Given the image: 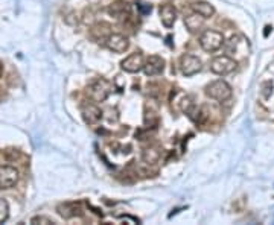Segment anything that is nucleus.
I'll return each instance as SVG.
<instances>
[{
    "instance_id": "ddd939ff",
    "label": "nucleus",
    "mask_w": 274,
    "mask_h": 225,
    "mask_svg": "<svg viewBox=\"0 0 274 225\" xmlns=\"http://www.w3.org/2000/svg\"><path fill=\"white\" fill-rule=\"evenodd\" d=\"M90 35L96 41H105L110 35H112V31H110V26L107 23H98L91 27Z\"/></svg>"
},
{
    "instance_id": "1a4fd4ad",
    "label": "nucleus",
    "mask_w": 274,
    "mask_h": 225,
    "mask_svg": "<svg viewBox=\"0 0 274 225\" xmlns=\"http://www.w3.org/2000/svg\"><path fill=\"white\" fill-rule=\"evenodd\" d=\"M105 45L110 50L113 52H117V53H122L128 50L130 47V40L128 37L122 35V34H112L107 40H105Z\"/></svg>"
},
{
    "instance_id": "2eb2a0df",
    "label": "nucleus",
    "mask_w": 274,
    "mask_h": 225,
    "mask_svg": "<svg viewBox=\"0 0 274 225\" xmlns=\"http://www.w3.org/2000/svg\"><path fill=\"white\" fill-rule=\"evenodd\" d=\"M192 11L200 14V16L204 17V19H209L215 14V8L210 3H207V2H195V3H192Z\"/></svg>"
},
{
    "instance_id": "4be33fe9",
    "label": "nucleus",
    "mask_w": 274,
    "mask_h": 225,
    "mask_svg": "<svg viewBox=\"0 0 274 225\" xmlns=\"http://www.w3.org/2000/svg\"><path fill=\"white\" fill-rule=\"evenodd\" d=\"M2 73H3V64L0 63V76H2Z\"/></svg>"
},
{
    "instance_id": "423d86ee",
    "label": "nucleus",
    "mask_w": 274,
    "mask_h": 225,
    "mask_svg": "<svg viewBox=\"0 0 274 225\" xmlns=\"http://www.w3.org/2000/svg\"><path fill=\"white\" fill-rule=\"evenodd\" d=\"M19 181V171L12 166H0V190L16 186Z\"/></svg>"
},
{
    "instance_id": "f8f14e48",
    "label": "nucleus",
    "mask_w": 274,
    "mask_h": 225,
    "mask_svg": "<svg viewBox=\"0 0 274 225\" xmlns=\"http://www.w3.org/2000/svg\"><path fill=\"white\" fill-rule=\"evenodd\" d=\"M101 110L96 107L94 104H89L82 108V116H84V120L90 125H94L96 122H99L101 119Z\"/></svg>"
},
{
    "instance_id": "aec40b11",
    "label": "nucleus",
    "mask_w": 274,
    "mask_h": 225,
    "mask_svg": "<svg viewBox=\"0 0 274 225\" xmlns=\"http://www.w3.org/2000/svg\"><path fill=\"white\" fill-rule=\"evenodd\" d=\"M9 216V205L5 200H0V224H3Z\"/></svg>"
},
{
    "instance_id": "f257e3e1",
    "label": "nucleus",
    "mask_w": 274,
    "mask_h": 225,
    "mask_svg": "<svg viewBox=\"0 0 274 225\" xmlns=\"http://www.w3.org/2000/svg\"><path fill=\"white\" fill-rule=\"evenodd\" d=\"M231 93H233L231 87L223 79L213 81V82L209 84L207 87H206V94H207L210 99H215V101H219V102L228 101L231 97Z\"/></svg>"
},
{
    "instance_id": "4468645a",
    "label": "nucleus",
    "mask_w": 274,
    "mask_h": 225,
    "mask_svg": "<svg viewBox=\"0 0 274 225\" xmlns=\"http://www.w3.org/2000/svg\"><path fill=\"white\" fill-rule=\"evenodd\" d=\"M184 24H186V27L190 32H195V31H198V29H201V27H203L204 17H201L200 14L194 12V14H190V16L184 17Z\"/></svg>"
},
{
    "instance_id": "20e7f679",
    "label": "nucleus",
    "mask_w": 274,
    "mask_h": 225,
    "mask_svg": "<svg viewBox=\"0 0 274 225\" xmlns=\"http://www.w3.org/2000/svg\"><path fill=\"white\" fill-rule=\"evenodd\" d=\"M110 91H112V86H110V82L105 79H94L90 86H89V94L93 101L96 102H102L105 101Z\"/></svg>"
},
{
    "instance_id": "6ab92c4d",
    "label": "nucleus",
    "mask_w": 274,
    "mask_h": 225,
    "mask_svg": "<svg viewBox=\"0 0 274 225\" xmlns=\"http://www.w3.org/2000/svg\"><path fill=\"white\" fill-rule=\"evenodd\" d=\"M180 110L183 112H186V114L192 116V112H194V102H192V97H189V96L183 97L180 102Z\"/></svg>"
},
{
    "instance_id": "6e6552de",
    "label": "nucleus",
    "mask_w": 274,
    "mask_h": 225,
    "mask_svg": "<svg viewBox=\"0 0 274 225\" xmlns=\"http://www.w3.org/2000/svg\"><path fill=\"white\" fill-rule=\"evenodd\" d=\"M143 64H145V58L140 52H136V53H131L130 56H127L125 60L120 63L122 68L125 70L128 73H137L140 72L143 68Z\"/></svg>"
},
{
    "instance_id": "412c9836",
    "label": "nucleus",
    "mask_w": 274,
    "mask_h": 225,
    "mask_svg": "<svg viewBox=\"0 0 274 225\" xmlns=\"http://www.w3.org/2000/svg\"><path fill=\"white\" fill-rule=\"evenodd\" d=\"M31 224H43V225H47V224H55V222L52 219L46 218V216H35V218H32Z\"/></svg>"
},
{
    "instance_id": "0eeeda50",
    "label": "nucleus",
    "mask_w": 274,
    "mask_h": 225,
    "mask_svg": "<svg viewBox=\"0 0 274 225\" xmlns=\"http://www.w3.org/2000/svg\"><path fill=\"white\" fill-rule=\"evenodd\" d=\"M226 50L228 55H239V56H245V55H249V43L239 35H235V37H231L228 41H227V45H226Z\"/></svg>"
},
{
    "instance_id": "39448f33",
    "label": "nucleus",
    "mask_w": 274,
    "mask_h": 225,
    "mask_svg": "<svg viewBox=\"0 0 274 225\" xmlns=\"http://www.w3.org/2000/svg\"><path fill=\"white\" fill-rule=\"evenodd\" d=\"M201 60L195 55L186 53L180 58V70L184 76H194L201 70Z\"/></svg>"
},
{
    "instance_id": "7ed1b4c3",
    "label": "nucleus",
    "mask_w": 274,
    "mask_h": 225,
    "mask_svg": "<svg viewBox=\"0 0 274 225\" xmlns=\"http://www.w3.org/2000/svg\"><path fill=\"white\" fill-rule=\"evenodd\" d=\"M236 66H238V63L235 58H231V56H228V55H221V56H216V58L212 60L210 70L215 75L224 76V75L235 72Z\"/></svg>"
},
{
    "instance_id": "dca6fc26",
    "label": "nucleus",
    "mask_w": 274,
    "mask_h": 225,
    "mask_svg": "<svg viewBox=\"0 0 274 225\" xmlns=\"http://www.w3.org/2000/svg\"><path fill=\"white\" fill-rule=\"evenodd\" d=\"M108 12L112 14L113 17H122V16H125V14L130 12V6H128L127 2H123V0H116L114 3L110 5Z\"/></svg>"
},
{
    "instance_id": "f03ea898",
    "label": "nucleus",
    "mask_w": 274,
    "mask_h": 225,
    "mask_svg": "<svg viewBox=\"0 0 274 225\" xmlns=\"http://www.w3.org/2000/svg\"><path fill=\"white\" fill-rule=\"evenodd\" d=\"M223 45H224V35L218 31L207 29L200 37V46L206 52H216L218 49L223 47Z\"/></svg>"
},
{
    "instance_id": "a211bd4d",
    "label": "nucleus",
    "mask_w": 274,
    "mask_h": 225,
    "mask_svg": "<svg viewBox=\"0 0 274 225\" xmlns=\"http://www.w3.org/2000/svg\"><path fill=\"white\" fill-rule=\"evenodd\" d=\"M160 158V152L154 148H148L143 151V160L146 163H156Z\"/></svg>"
},
{
    "instance_id": "f3484780",
    "label": "nucleus",
    "mask_w": 274,
    "mask_h": 225,
    "mask_svg": "<svg viewBox=\"0 0 274 225\" xmlns=\"http://www.w3.org/2000/svg\"><path fill=\"white\" fill-rule=\"evenodd\" d=\"M76 210H79V205L75 204V202H66V204H61L58 207V213L63 216V218H72V216H76Z\"/></svg>"
},
{
    "instance_id": "9b49d317",
    "label": "nucleus",
    "mask_w": 274,
    "mask_h": 225,
    "mask_svg": "<svg viewBox=\"0 0 274 225\" xmlns=\"http://www.w3.org/2000/svg\"><path fill=\"white\" fill-rule=\"evenodd\" d=\"M160 20L163 23L164 27H172L175 20H177V11L174 8V5L166 3L160 6Z\"/></svg>"
},
{
    "instance_id": "9d476101",
    "label": "nucleus",
    "mask_w": 274,
    "mask_h": 225,
    "mask_svg": "<svg viewBox=\"0 0 274 225\" xmlns=\"http://www.w3.org/2000/svg\"><path fill=\"white\" fill-rule=\"evenodd\" d=\"M164 68V60L159 55H151L143 64V72L146 76H156L163 72Z\"/></svg>"
}]
</instances>
